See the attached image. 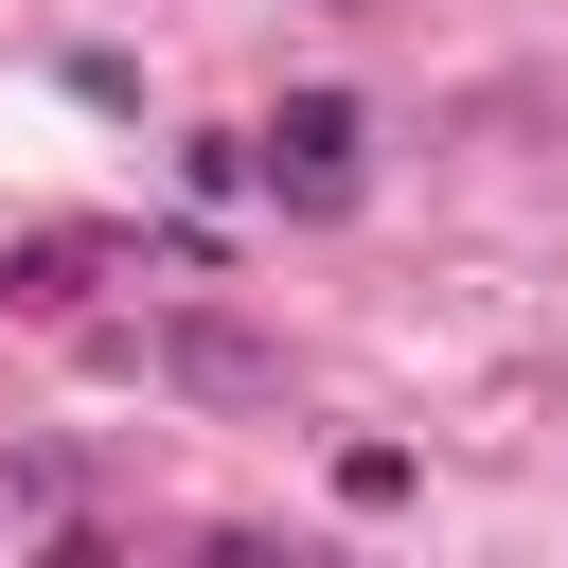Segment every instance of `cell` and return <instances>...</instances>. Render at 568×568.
Instances as JSON below:
<instances>
[{
	"instance_id": "1",
	"label": "cell",
	"mask_w": 568,
	"mask_h": 568,
	"mask_svg": "<svg viewBox=\"0 0 568 568\" xmlns=\"http://www.w3.org/2000/svg\"><path fill=\"white\" fill-rule=\"evenodd\" d=\"M248 178H266L284 213H355V195H373V106H355V89H284V106L248 124Z\"/></svg>"
},
{
	"instance_id": "2",
	"label": "cell",
	"mask_w": 568,
	"mask_h": 568,
	"mask_svg": "<svg viewBox=\"0 0 568 568\" xmlns=\"http://www.w3.org/2000/svg\"><path fill=\"white\" fill-rule=\"evenodd\" d=\"M142 373H160L178 408H284V337H248L231 302H178V320L142 337Z\"/></svg>"
},
{
	"instance_id": "3",
	"label": "cell",
	"mask_w": 568,
	"mask_h": 568,
	"mask_svg": "<svg viewBox=\"0 0 568 568\" xmlns=\"http://www.w3.org/2000/svg\"><path fill=\"white\" fill-rule=\"evenodd\" d=\"M89 284H106L89 231H18V248H0V320H89Z\"/></svg>"
},
{
	"instance_id": "4",
	"label": "cell",
	"mask_w": 568,
	"mask_h": 568,
	"mask_svg": "<svg viewBox=\"0 0 568 568\" xmlns=\"http://www.w3.org/2000/svg\"><path fill=\"white\" fill-rule=\"evenodd\" d=\"M71 497H89V462H53V444H18V462H0V515H36V532H53Z\"/></svg>"
},
{
	"instance_id": "5",
	"label": "cell",
	"mask_w": 568,
	"mask_h": 568,
	"mask_svg": "<svg viewBox=\"0 0 568 568\" xmlns=\"http://www.w3.org/2000/svg\"><path fill=\"white\" fill-rule=\"evenodd\" d=\"M337 497H355V515H408L426 479H408V444H337Z\"/></svg>"
},
{
	"instance_id": "6",
	"label": "cell",
	"mask_w": 568,
	"mask_h": 568,
	"mask_svg": "<svg viewBox=\"0 0 568 568\" xmlns=\"http://www.w3.org/2000/svg\"><path fill=\"white\" fill-rule=\"evenodd\" d=\"M195 568H320V550H284V532H195Z\"/></svg>"
},
{
	"instance_id": "7",
	"label": "cell",
	"mask_w": 568,
	"mask_h": 568,
	"mask_svg": "<svg viewBox=\"0 0 568 568\" xmlns=\"http://www.w3.org/2000/svg\"><path fill=\"white\" fill-rule=\"evenodd\" d=\"M36 568H124V550H106L89 515H53V532H36Z\"/></svg>"
},
{
	"instance_id": "8",
	"label": "cell",
	"mask_w": 568,
	"mask_h": 568,
	"mask_svg": "<svg viewBox=\"0 0 568 568\" xmlns=\"http://www.w3.org/2000/svg\"><path fill=\"white\" fill-rule=\"evenodd\" d=\"M320 18H373V0H320Z\"/></svg>"
}]
</instances>
